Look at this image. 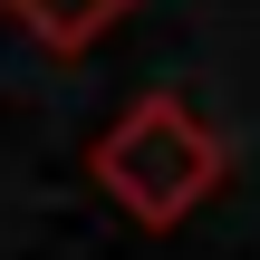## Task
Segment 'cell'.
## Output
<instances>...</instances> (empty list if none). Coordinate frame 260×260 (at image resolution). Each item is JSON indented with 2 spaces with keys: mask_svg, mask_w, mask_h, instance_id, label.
<instances>
[{
  "mask_svg": "<svg viewBox=\"0 0 260 260\" xmlns=\"http://www.w3.org/2000/svg\"><path fill=\"white\" fill-rule=\"evenodd\" d=\"M0 10H10V19L39 39V48L77 58V48H96V39H106V29H116L135 0H0Z\"/></svg>",
  "mask_w": 260,
  "mask_h": 260,
  "instance_id": "7a4b0ae2",
  "label": "cell"
},
{
  "mask_svg": "<svg viewBox=\"0 0 260 260\" xmlns=\"http://www.w3.org/2000/svg\"><path fill=\"white\" fill-rule=\"evenodd\" d=\"M87 174L106 183L116 212H135L145 232H174V222L222 183V135H212L183 96H145V106H125V116L96 135Z\"/></svg>",
  "mask_w": 260,
  "mask_h": 260,
  "instance_id": "6da1fadb",
  "label": "cell"
}]
</instances>
